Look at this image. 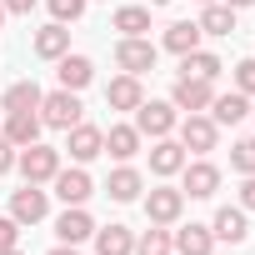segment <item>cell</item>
<instances>
[{
  "instance_id": "obj_15",
  "label": "cell",
  "mask_w": 255,
  "mask_h": 255,
  "mask_svg": "<svg viewBox=\"0 0 255 255\" xmlns=\"http://www.w3.org/2000/svg\"><path fill=\"white\" fill-rule=\"evenodd\" d=\"M140 100H145L140 75H115V80L105 85V105H110V110H135Z\"/></svg>"
},
{
  "instance_id": "obj_38",
  "label": "cell",
  "mask_w": 255,
  "mask_h": 255,
  "mask_svg": "<svg viewBox=\"0 0 255 255\" xmlns=\"http://www.w3.org/2000/svg\"><path fill=\"white\" fill-rule=\"evenodd\" d=\"M50 255H75V245H55V250H50Z\"/></svg>"
},
{
  "instance_id": "obj_23",
  "label": "cell",
  "mask_w": 255,
  "mask_h": 255,
  "mask_svg": "<svg viewBox=\"0 0 255 255\" xmlns=\"http://www.w3.org/2000/svg\"><path fill=\"white\" fill-rule=\"evenodd\" d=\"M245 115H250V105H245V95H240V90H230V95H215V100H210V120H215V125H240Z\"/></svg>"
},
{
  "instance_id": "obj_14",
  "label": "cell",
  "mask_w": 255,
  "mask_h": 255,
  "mask_svg": "<svg viewBox=\"0 0 255 255\" xmlns=\"http://www.w3.org/2000/svg\"><path fill=\"white\" fill-rule=\"evenodd\" d=\"M50 185H55V195H60L65 205H85V200H90V190H95V185H90V175H85L80 165H75V170H55V180H50Z\"/></svg>"
},
{
  "instance_id": "obj_4",
  "label": "cell",
  "mask_w": 255,
  "mask_h": 255,
  "mask_svg": "<svg viewBox=\"0 0 255 255\" xmlns=\"http://www.w3.org/2000/svg\"><path fill=\"white\" fill-rule=\"evenodd\" d=\"M175 125H180V120H175V105H170V100H140V105H135V130H140V135L160 140V135L175 130Z\"/></svg>"
},
{
  "instance_id": "obj_24",
  "label": "cell",
  "mask_w": 255,
  "mask_h": 255,
  "mask_svg": "<svg viewBox=\"0 0 255 255\" xmlns=\"http://www.w3.org/2000/svg\"><path fill=\"white\" fill-rule=\"evenodd\" d=\"M105 150L115 160H130L140 150V130H135V125H110V130H105Z\"/></svg>"
},
{
  "instance_id": "obj_7",
  "label": "cell",
  "mask_w": 255,
  "mask_h": 255,
  "mask_svg": "<svg viewBox=\"0 0 255 255\" xmlns=\"http://www.w3.org/2000/svg\"><path fill=\"white\" fill-rule=\"evenodd\" d=\"M70 140H65V150H70V160L75 165H90L95 155H105V130H95V125H70V130H65Z\"/></svg>"
},
{
  "instance_id": "obj_8",
  "label": "cell",
  "mask_w": 255,
  "mask_h": 255,
  "mask_svg": "<svg viewBox=\"0 0 255 255\" xmlns=\"http://www.w3.org/2000/svg\"><path fill=\"white\" fill-rule=\"evenodd\" d=\"M215 80H195V75H180L175 80V90H170V105L175 110H210V100H215V90H210Z\"/></svg>"
},
{
  "instance_id": "obj_13",
  "label": "cell",
  "mask_w": 255,
  "mask_h": 255,
  "mask_svg": "<svg viewBox=\"0 0 255 255\" xmlns=\"http://www.w3.org/2000/svg\"><path fill=\"white\" fill-rule=\"evenodd\" d=\"M210 235H215V240H230V245H245V235H250L245 210H240V205H220L215 220H210Z\"/></svg>"
},
{
  "instance_id": "obj_34",
  "label": "cell",
  "mask_w": 255,
  "mask_h": 255,
  "mask_svg": "<svg viewBox=\"0 0 255 255\" xmlns=\"http://www.w3.org/2000/svg\"><path fill=\"white\" fill-rule=\"evenodd\" d=\"M240 210H255V175H245L240 185Z\"/></svg>"
},
{
  "instance_id": "obj_28",
  "label": "cell",
  "mask_w": 255,
  "mask_h": 255,
  "mask_svg": "<svg viewBox=\"0 0 255 255\" xmlns=\"http://www.w3.org/2000/svg\"><path fill=\"white\" fill-rule=\"evenodd\" d=\"M115 30L120 35H145L150 30V10L145 5H120L115 10Z\"/></svg>"
},
{
  "instance_id": "obj_26",
  "label": "cell",
  "mask_w": 255,
  "mask_h": 255,
  "mask_svg": "<svg viewBox=\"0 0 255 255\" xmlns=\"http://www.w3.org/2000/svg\"><path fill=\"white\" fill-rule=\"evenodd\" d=\"M225 65H220V55H210V50H190V55H180V75H195V80H215Z\"/></svg>"
},
{
  "instance_id": "obj_5",
  "label": "cell",
  "mask_w": 255,
  "mask_h": 255,
  "mask_svg": "<svg viewBox=\"0 0 255 255\" xmlns=\"http://www.w3.org/2000/svg\"><path fill=\"white\" fill-rule=\"evenodd\" d=\"M215 140H220V125H215L210 115H200V110H195V115H185V120H180V145H185V150L210 155V150H215Z\"/></svg>"
},
{
  "instance_id": "obj_27",
  "label": "cell",
  "mask_w": 255,
  "mask_h": 255,
  "mask_svg": "<svg viewBox=\"0 0 255 255\" xmlns=\"http://www.w3.org/2000/svg\"><path fill=\"white\" fill-rule=\"evenodd\" d=\"M0 105H5V115H10V110H40V85H35V80H15Z\"/></svg>"
},
{
  "instance_id": "obj_29",
  "label": "cell",
  "mask_w": 255,
  "mask_h": 255,
  "mask_svg": "<svg viewBox=\"0 0 255 255\" xmlns=\"http://www.w3.org/2000/svg\"><path fill=\"white\" fill-rule=\"evenodd\" d=\"M170 250H175V240H170L165 225H150V230L135 240V255H170Z\"/></svg>"
},
{
  "instance_id": "obj_19",
  "label": "cell",
  "mask_w": 255,
  "mask_h": 255,
  "mask_svg": "<svg viewBox=\"0 0 255 255\" xmlns=\"http://www.w3.org/2000/svg\"><path fill=\"white\" fill-rule=\"evenodd\" d=\"M170 240H175V250H180V255H210V250H215L210 225H195V220H190V225H180Z\"/></svg>"
},
{
  "instance_id": "obj_20",
  "label": "cell",
  "mask_w": 255,
  "mask_h": 255,
  "mask_svg": "<svg viewBox=\"0 0 255 255\" xmlns=\"http://www.w3.org/2000/svg\"><path fill=\"white\" fill-rule=\"evenodd\" d=\"M140 190H145V180H140V170H130V165H120V170L105 180V195H110V200H120V205L140 200Z\"/></svg>"
},
{
  "instance_id": "obj_12",
  "label": "cell",
  "mask_w": 255,
  "mask_h": 255,
  "mask_svg": "<svg viewBox=\"0 0 255 255\" xmlns=\"http://www.w3.org/2000/svg\"><path fill=\"white\" fill-rule=\"evenodd\" d=\"M55 235H60V245H80L95 235V220L85 215V205H65V215L55 220Z\"/></svg>"
},
{
  "instance_id": "obj_32",
  "label": "cell",
  "mask_w": 255,
  "mask_h": 255,
  "mask_svg": "<svg viewBox=\"0 0 255 255\" xmlns=\"http://www.w3.org/2000/svg\"><path fill=\"white\" fill-rule=\"evenodd\" d=\"M235 90L240 95H255V60H240L235 65Z\"/></svg>"
},
{
  "instance_id": "obj_33",
  "label": "cell",
  "mask_w": 255,
  "mask_h": 255,
  "mask_svg": "<svg viewBox=\"0 0 255 255\" xmlns=\"http://www.w3.org/2000/svg\"><path fill=\"white\" fill-rule=\"evenodd\" d=\"M15 240H20V220L15 215H0V250H10Z\"/></svg>"
},
{
  "instance_id": "obj_37",
  "label": "cell",
  "mask_w": 255,
  "mask_h": 255,
  "mask_svg": "<svg viewBox=\"0 0 255 255\" xmlns=\"http://www.w3.org/2000/svg\"><path fill=\"white\" fill-rule=\"evenodd\" d=\"M220 5H230V10H245V5H255V0H220Z\"/></svg>"
},
{
  "instance_id": "obj_35",
  "label": "cell",
  "mask_w": 255,
  "mask_h": 255,
  "mask_svg": "<svg viewBox=\"0 0 255 255\" xmlns=\"http://www.w3.org/2000/svg\"><path fill=\"white\" fill-rule=\"evenodd\" d=\"M0 5H5V15H30L35 0H0Z\"/></svg>"
},
{
  "instance_id": "obj_1",
  "label": "cell",
  "mask_w": 255,
  "mask_h": 255,
  "mask_svg": "<svg viewBox=\"0 0 255 255\" xmlns=\"http://www.w3.org/2000/svg\"><path fill=\"white\" fill-rule=\"evenodd\" d=\"M80 115H85V105H80L75 90L40 95V125H50V130H70V125H80Z\"/></svg>"
},
{
  "instance_id": "obj_18",
  "label": "cell",
  "mask_w": 255,
  "mask_h": 255,
  "mask_svg": "<svg viewBox=\"0 0 255 255\" xmlns=\"http://www.w3.org/2000/svg\"><path fill=\"white\" fill-rule=\"evenodd\" d=\"M55 75H60V90H85V85L95 80V65H90L85 55H70V50H65Z\"/></svg>"
},
{
  "instance_id": "obj_21",
  "label": "cell",
  "mask_w": 255,
  "mask_h": 255,
  "mask_svg": "<svg viewBox=\"0 0 255 255\" xmlns=\"http://www.w3.org/2000/svg\"><path fill=\"white\" fill-rule=\"evenodd\" d=\"M95 255H135V235L125 225H105L95 230Z\"/></svg>"
},
{
  "instance_id": "obj_6",
  "label": "cell",
  "mask_w": 255,
  "mask_h": 255,
  "mask_svg": "<svg viewBox=\"0 0 255 255\" xmlns=\"http://www.w3.org/2000/svg\"><path fill=\"white\" fill-rule=\"evenodd\" d=\"M180 210H185V190H175V185H155V190L145 195V215H150V225H175Z\"/></svg>"
},
{
  "instance_id": "obj_2",
  "label": "cell",
  "mask_w": 255,
  "mask_h": 255,
  "mask_svg": "<svg viewBox=\"0 0 255 255\" xmlns=\"http://www.w3.org/2000/svg\"><path fill=\"white\" fill-rule=\"evenodd\" d=\"M15 170L30 180V185H45V180H55V170H60V150L55 145H20V155H15Z\"/></svg>"
},
{
  "instance_id": "obj_16",
  "label": "cell",
  "mask_w": 255,
  "mask_h": 255,
  "mask_svg": "<svg viewBox=\"0 0 255 255\" xmlns=\"http://www.w3.org/2000/svg\"><path fill=\"white\" fill-rule=\"evenodd\" d=\"M5 140L20 150V145H35L40 140V115L35 110H10L5 115Z\"/></svg>"
},
{
  "instance_id": "obj_39",
  "label": "cell",
  "mask_w": 255,
  "mask_h": 255,
  "mask_svg": "<svg viewBox=\"0 0 255 255\" xmlns=\"http://www.w3.org/2000/svg\"><path fill=\"white\" fill-rule=\"evenodd\" d=\"M0 255H20V250H15V245H10V250H0Z\"/></svg>"
},
{
  "instance_id": "obj_36",
  "label": "cell",
  "mask_w": 255,
  "mask_h": 255,
  "mask_svg": "<svg viewBox=\"0 0 255 255\" xmlns=\"http://www.w3.org/2000/svg\"><path fill=\"white\" fill-rule=\"evenodd\" d=\"M10 165H15V145H10V140H5V135H0V175H5V170H10Z\"/></svg>"
},
{
  "instance_id": "obj_17",
  "label": "cell",
  "mask_w": 255,
  "mask_h": 255,
  "mask_svg": "<svg viewBox=\"0 0 255 255\" xmlns=\"http://www.w3.org/2000/svg\"><path fill=\"white\" fill-rule=\"evenodd\" d=\"M30 45H35V55H40V60H60V55L70 50V30H65L60 20H50L45 30H35V40H30Z\"/></svg>"
},
{
  "instance_id": "obj_31",
  "label": "cell",
  "mask_w": 255,
  "mask_h": 255,
  "mask_svg": "<svg viewBox=\"0 0 255 255\" xmlns=\"http://www.w3.org/2000/svg\"><path fill=\"white\" fill-rule=\"evenodd\" d=\"M50 15L65 25V20H80L85 15V0H50Z\"/></svg>"
},
{
  "instance_id": "obj_22",
  "label": "cell",
  "mask_w": 255,
  "mask_h": 255,
  "mask_svg": "<svg viewBox=\"0 0 255 255\" xmlns=\"http://www.w3.org/2000/svg\"><path fill=\"white\" fill-rule=\"evenodd\" d=\"M165 50H170V55H190V50H200V25H195V20H175V25H165Z\"/></svg>"
},
{
  "instance_id": "obj_11",
  "label": "cell",
  "mask_w": 255,
  "mask_h": 255,
  "mask_svg": "<svg viewBox=\"0 0 255 255\" xmlns=\"http://www.w3.org/2000/svg\"><path fill=\"white\" fill-rule=\"evenodd\" d=\"M45 210H50V200H45V190H40V185H30V180H25V190H15V195H10V215H15L20 225L45 220Z\"/></svg>"
},
{
  "instance_id": "obj_40",
  "label": "cell",
  "mask_w": 255,
  "mask_h": 255,
  "mask_svg": "<svg viewBox=\"0 0 255 255\" xmlns=\"http://www.w3.org/2000/svg\"><path fill=\"white\" fill-rule=\"evenodd\" d=\"M150 5H170V0H150Z\"/></svg>"
},
{
  "instance_id": "obj_25",
  "label": "cell",
  "mask_w": 255,
  "mask_h": 255,
  "mask_svg": "<svg viewBox=\"0 0 255 255\" xmlns=\"http://www.w3.org/2000/svg\"><path fill=\"white\" fill-rule=\"evenodd\" d=\"M195 25H200V35H230V30H235V10H230V5H220V0H210V5L200 10V20H195Z\"/></svg>"
},
{
  "instance_id": "obj_3",
  "label": "cell",
  "mask_w": 255,
  "mask_h": 255,
  "mask_svg": "<svg viewBox=\"0 0 255 255\" xmlns=\"http://www.w3.org/2000/svg\"><path fill=\"white\" fill-rule=\"evenodd\" d=\"M155 45L145 40V35H120V45H115V65L125 70V75H145V70H155Z\"/></svg>"
},
{
  "instance_id": "obj_41",
  "label": "cell",
  "mask_w": 255,
  "mask_h": 255,
  "mask_svg": "<svg viewBox=\"0 0 255 255\" xmlns=\"http://www.w3.org/2000/svg\"><path fill=\"white\" fill-rule=\"evenodd\" d=\"M195 5H210V0H195Z\"/></svg>"
},
{
  "instance_id": "obj_42",
  "label": "cell",
  "mask_w": 255,
  "mask_h": 255,
  "mask_svg": "<svg viewBox=\"0 0 255 255\" xmlns=\"http://www.w3.org/2000/svg\"><path fill=\"white\" fill-rule=\"evenodd\" d=\"M0 20H5V5H0Z\"/></svg>"
},
{
  "instance_id": "obj_10",
  "label": "cell",
  "mask_w": 255,
  "mask_h": 255,
  "mask_svg": "<svg viewBox=\"0 0 255 255\" xmlns=\"http://www.w3.org/2000/svg\"><path fill=\"white\" fill-rule=\"evenodd\" d=\"M180 175H185V185H180V190H185V195H195V200H210V195L220 190V170H215L210 160H195V165L185 160V170H180Z\"/></svg>"
},
{
  "instance_id": "obj_9",
  "label": "cell",
  "mask_w": 255,
  "mask_h": 255,
  "mask_svg": "<svg viewBox=\"0 0 255 255\" xmlns=\"http://www.w3.org/2000/svg\"><path fill=\"white\" fill-rule=\"evenodd\" d=\"M150 170H155L160 180L180 175V170H185V145H180V140H170V135H160V140L150 145Z\"/></svg>"
},
{
  "instance_id": "obj_30",
  "label": "cell",
  "mask_w": 255,
  "mask_h": 255,
  "mask_svg": "<svg viewBox=\"0 0 255 255\" xmlns=\"http://www.w3.org/2000/svg\"><path fill=\"white\" fill-rule=\"evenodd\" d=\"M230 170L255 175V140H235V145H230Z\"/></svg>"
}]
</instances>
